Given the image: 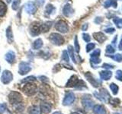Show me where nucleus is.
Instances as JSON below:
<instances>
[{
    "mask_svg": "<svg viewBox=\"0 0 122 114\" xmlns=\"http://www.w3.org/2000/svg\"><path fill=\"white\" fill-rule=\"evenodd\" d=\"M22 90L25 95L30 97L37 93V88L35 84H34L32 82H28L25 84V85L24 87H23Z\"/></svg>",
    "mask_w": 122,
    "mask_h": 114,
    "instance_id": "obj_1",
    "label": "nucleus"
},
{
    "mask_svg": "<svg viewBox=\"0 0 122 114\" xmlns=\"http://www.w3.org/2000/svg\"><path fill=\"white\" fill-rule=\"evenodd\" d=\"M9 100L11 104L15 105L21 104V102L23 101V98L21 94L16 92V91H11L9 94Z\"/></svg>",
    "mask_w": 122,
    "mask_h": 114,
    "instance_id": "obj_2",
    "label": "nucleus"
},
{
    "mask_svg": "<svg viewBox=\"0 0 122 114\" xmlns=\"http://www.w3.org/2000/svg\"><path fill=\"white\" fill-rule=\"evenodd\" d=\"M50 40L51 41L52 43H53L54 45H56V46L63 45L65 41L63 36H61L60 34L56 33H53L51 34V36H50Z\"/></svg>",
    "mask_w": 122,
    "mask_h": 114,
    "instance_id": "obj_3",
    "label": "nucleus"
},
{
    "mask_svg": "<svg viewBox=\"0 0 122 114\" xmlns=\"http://www.w3.org/2000/svg\"><path fill=\"white\" fill-rule=\"evenodd\" d=\"M94 94L98 100H100L102 102H108V100L111 98L110 94L105 89H102L100 90V93L95 92Z\"/></svg>",
    "mask_w": 122,
    "mask_h": 114,
    "instance_id": "obj_4",
    "label": "nucleus"
},
{
    "mask_svg": "<svg viewBox=\"0 0 122 114\" xmlns=\"http://www.w3.org/2000/svg\"><path fill=\"white\" fill-rule=\"evenodd\" d=\"M55 28L58 30L59 32L63 33H66L69 31V27L67 24L64 21H62V20H60L56 23Z\"/></svg>",
    "mask_w": 122,
    "mask_h": 114,
    "instance_id": "obj_5",
    "label": "nucleus"
},
{
    "mask_svg": "<svg viewBox=\"0 0 122 114\" xmlns=\"http://www.w3.org/2000/svg\"><path fill=\"white\" fill-rule=\"evenodd\" d=\"M19 70H18V73L20 75H26L27 73L31 70V66L30 65L28 62H22L19 64Z\"/></svg>",
    "mask_w": 122,
    "mask_h": 114,
    "instance_id": "obj_6",
    "label": "nucleus"
},
{
    "mask_svg": "<svg viewBox=\"0 0 122 114\" xmlns=\"http://www.w3.org/2000/svg\"><path fill=\"white\" fill-rule=\"evenodd\" d=\"M12 79H13V75L10 71L5 70L3 71L1 80L4 85H8V84H9L11 81H12Z\"/></svg>",
    "mask_w": 122,
    "mask_h": 114,
    "instance_id": "obj_7",
    "label": "nucleus"
},
{
    "mask_svg": "<svg viewBox=\"0 0 122 114\" xmlns=\"http://www.w3.org/2000/svg\"><path fill=\"white\" fill-rule=\"evenodd\" d=\"M75 94L72 92H68L65 95V97L63 99V104L64 106H70L75 101Z\"/></svg>",
    "mask_w": 122,
    "mask_h": 114,
    "instance_id": "obj_8",
    "label": "nucleus"
},
{
    "mask_svg": "<svg viewBox=\"0 0 122 114\" xmlns=\"http://www.w3.org/2000/svg\"><path fill=\"white\" fill-rule=\"evenodd\" d=\"M30 32L31 33V35L33 36H36L40 34L41 32V24H38V23L35 22L31 24V25L30 26Z\"/></svg>",
    "mask_w": 122,
    "mask_h": 114,
    "instance_id": "obj_9",
    "label": "nucleus"
},
{
    "mask_svg": "<svg viewBox=\"0 0 122 114\" xmlns=\"http://www.w3.org/2000/svg\"><path fill=\"white\" fill-rule=\"evenodd\" d=\"M25 11L27 13H28L30 14H33L35 13L36 11V6H35V4L34 2L30 1V2H28L25 5Z\"/></svg>",
    "mask_w": 122,
    "mask_h": 114,
    "instance_id": "obj_10",
    "label": "nucleus"
},
{
    "mask_svg": "<svg viewBox=\"0 0 122 114\" xmlns=\"http://www.w3.org/2000/svg\"><path fill=\"white\" fill-rule=\"evenodd\" d=\"M51 109H52V106L50 103L42 102L40 105V110H41V112H42L43 113H45V114L49 113L51 111Z\"/></svg>",
    "mask_w": 122,
    "mask_h": 114,
    "instance_id": "obj_11",
    "label": "nucleus"
},
{
    "mask_svg": "<svg viewBox=\"0 0 122 114\" xmlns=\"http://www.w3.org/2000/svg\"><path fill=\"white\" fill-rule=\"evenodd\" d=\"M79 81V79L78 78L77 76L76 75H72V77L69 79L68 82L66 83V87H76L78 85V83Z\"/></svg>",
    "mask_w": 122,
    "mask_h": 114,
    "instance_id": "obj_12",
    "label": "nucleus"
},
{
    "mask_svg": "<svg viewBox=\"0 0 122 114\" xmlns=\"http://www.w3.org/2000/svg\"><path fill=\"white\" fill-rule=\"evenodd\" d=\"M85 75H86V78L88 79V81H89L94 87H98L99 85H101V82L99 81H98L97 79H95L93 77V76L90 74V72H87V73Z\"/></svg>",
    "mask_w": 122,
    "mask_h": 114,
    "instance_id": "obj_13",
    "label": "nucleus"
},
{
    "mask_svg": "<svg viewBox=\"0 0 122 114\" xmlns=\"http://www.w3.org/2000/svg\"><path fill=\"white\" fill-rule=\"evenodd\" d=\"M82 105L86 109H90L93 106V101L91 100L90 97H84L82 99Z\"/></svg>",
    "mask_w": 122,
    "mask_h": 114,
    "instance_id": "obj_14",
    "label": "nucleus"
},
{
    "mask_svg": "<svg viewBox=\"0 0 122 114\" xmlns=\"http://www.w3.org/2000/svg\"><path fill=\"white\" fill-rule=\"evenodd\" d=\"M5 60L10 64H12L15 61V53L13 51H9L5 54Z\"/></svg>",
    "mask_w": 122,
    "mask_h": 114,
    "instance_id": "obj_15",
    "label": "nucleus"
},
{
    "mask_svg": "<svg viewBox=\"0 0 122 114\" xmlns=\"http://www.w3.org/2000/svg\"><path fill=\"white\" fill-rule=\"evenodd\" d=\"M93 37L95 39V40H97L99 43H103L104 41L106 40L107 37L105 35L104 33H102V32H98V33H93Z\"/></svg>",
    "mask_w": 122,
    "mask_h": 114,
    "instance_id": "obj_16",
    "label": "nucleus"
},
{
    "mask_svg": "<svg viewBox=\"0 0 122 114\" xmlns=\"http://www.w3.org/2000/svg\"><path fill=\"white\" fill-rule=\"evenodd\" d=\"M63 13L65 16H66V17H70L71 14H72V13H73V9H72V6L70 4H66V5L63 7Z\"/></svg>",
    "mask_w": 122,
    "mask_h": 114,
    "instance_id": "obj_17",
    "label": "nucleus"
},
{
    "mask_svg": "<svg viewBox=\"0 0 122 114\" xmlns=\"http://www.w3.org/2000/svg\"><path fill=\"white\" fill-rule=\"evenodd\" d=\"M53 23L51 21H47L45 22L44 24H41V33H46L51 29Z\"/></svg>",
    "mask_w": 122,
    "mask_h": 114,
    "instance_id": "obj_18",
    "label": "nucleus"
},
{
    "mask_svg": "<svg viewBox=\"0 0 122 114\" xmlns=\"http://www.w3.org/2000/svg\"><path fill=\"white\" fill-rule=\"evenodd\" d=\"M93 112L95 114H105V109L102 105H95L93 107Z\"/></svg>",
    "mask_w": 122,
    "mask_h": 114,
    "instance_id": "obj_19",
    "label": "nucleus"
},
{
    "mask_svg": "<svg viewBox=\"0 0 122 114\" xmlns=\"http://www.w3.org/2000/svg\"><path fill=\"white\" fill-rule=\"evenodd\" d=\"M112 76V72L110 71H100V77L102 80L108 81Z\"/></svg>",
    "mask_w": 122,
    "mask_h": 114,
    "instance_id": "obj_20",
    "label": "nucleus"
},
{
    "mask_svg": "<svg viewBox=\"0 0 122 114\" xmlns=\"http://www.w3.org/2000/svg\"><path fill=\"white\" fill-rule=\"evenodd\" d=\"M6 36H7V39L9 43H12L14 40V37H13V33H12V30H11V27H9L6 30Z\"/></svg>",
    "mask_w": 122,
    "mask_h": 114,
    "instance_id": "obj_21",
    "label": "nucleus"
},
{
    "mask_svg": "<svg viewBox=\"0 0 122 114\" xmlns=\"http://www.w3.org/2000/svg\"><path fill=\"white\" fill-rule=\"evenodd\" d=\"M117 0H107V1L104 3V7L108 9V8L113 6L114 8H117Z\"/></svg>",
    "mask_w": 122,
    "mask_h": 114,
    "instance_id": "obj_22",
    "label": "nucleus"
},
{
    "mask_svg": "<svg viewBox=\"0 0 122 114\" xmlns=\"http://www.w3.org/2000/svg\"><path fill=\"white\" fill-rule=\"evenodd\" d=\"M7 11V6L5 5V3L0 1V17H3Z\"/></svg>",
    "mask_w": 122,
    "mask_h": 114,
    "instance_id": "obj_23",
    "label": "nucleus"
},
{
    "mask_svg": "<svg viewBox=\"0 0 122 114\" xmlns=\"http://www.w3.org/2000/svg\"><path fill=\"white\" fill-rule=\"evenodd\" d=\"M42 46H43V41H42L41 39H37L33 43V48L34 49H39L42 47Z\"/></svg>",
    "mask_w": 122,
    "mask_h": 114,
    "instance_id": "obj_24",
    "label": "nucleus"
},
{
    "mask_svg": "<svg viewBox=\"0 0 122 114\" xmlns=\"http://www.w3.org/2000/svg\"><path fill=\"white\" fill-rule=\"evenodd\" d=\"M41 113L40 108H38L37 106H32L29 108V113L30 114H39Z\"/></svg>",
    "mask_w": 122,
    "mask_h": 114,
    "instance_id": "obj_25",
    "label": "nucleus"
},
{
    "mask_svg": "<svg viewBox=\"0 0 122 114\" xmlns=\"http://www.w3.org/2000/svg\"><path fill=\"white\" fill-rule=\"evenodd\" d=\"M55 10V8L53 7L52 5L51 4H48V5L46 6V9H45V12L47 15H50L53 13V11Z\"/></svg>",
    "mask_w": 122,
    "mask_h": 114,
    "instance_id": "obj_26",
    "label": "nucleus"
},
{
    "mask_svg": "<svg viewBox=\"0 0 122 114\" xmlns=\"http://www.w3.org/2000/svg\"><path fill=\"white\" fill-rule=\"evenodd\" d=\"M109 87H110V89L112 90L113 94L116 95L117 94V92H118V87H117V85L112 83V84H111V85H109Z\"/></svg>",
    "mask_w": 122,
    "mask_h": 114,
    "instance_id": "obj_27",
    "label": "nucleus"
},
{
    "mask_svg": "<svg viewBox=\"0 0 122 114\" xmlns=\"http://www.w3.org/2000/svg\"><path fill=\"white\" fill-rule=\"evenodd\" d=\"M68 50H69V52H70V56L72 59V61L76 63V59H75V56H74V50H73V47H72V46H69L68 47Z\"/></svg>",
    "mask_w": 122,
    "mask_h": 114,
    "instance_id": "obj_28",
    "label": "nucleus"
},
{
    "mask_svg": "<svg viewBox=\"0 0 122 114\" xmlns=\"http://www.w3.org/2000/svg\"><path fill=\"white\" fill-rule=\"evenodd\" d=\"M114 22L117 28H122V19L115 18H114Z\"/></svg>",
    "mask_w": 122,
    "mask_h": 114,
    "instance_id": "obj_29",
    "label": "nucleus"
},
{
    "mask_svg": "<svg viewBox=\"0 0 122 114\" xmlns=\"http://www.w3.org/2000/svg\"><path fill=\"white\" fill-rule=\"evenodd\" d=\"M36 80V78L34 76H29V77H27L25 78L23 81H21V82L23 83H28V82H33Z\"/></svg>",
    "mask_w": 122,
    "mask_h": 114,
    "instance_id": "obj_30",
    "label": "nucleus"
},
{
    "mask_svg": "<svg viewBox=\"0 0 122 114\" xmlns=\"http://www.w3.org/2000/svg\"><path fill=\"white\" fill-rule=\"evenodd\" d=\"M112 58L114 60H115V61H117V62H122V56L121 54H119V53H117V54L114 55L113 56H112Z\"/></svg>",
    "mask_w": 122,
    "mask_h": 114,
    "instance_id": "obj_31",
    "label": "nucleus"
},
{
    "mask_svg": "<svg viewBox=\"0 0 122 114\" xmlns=\"http://www.w3.org/2000/svg\"><path fill=\"white\" fill-rule=\"evenodd\" d=\"M62 59H63V61H65V62H69V61H70V58H69V54H68L67 51L64 50V51L63 52V55H62Z\"/></svg>",
    "mask_w": 122,
    "mask_h": 114,
    "instance_id": "obj_32",
    "label": "nucleus"
},
{
    "mask_svg": "<svg viewBox=\"0 0 122 114\" xmlns=\"http://www.w3.org/2000/svg\"><path fill=\"white\" fill-rule=\"evenodd\" d=\"M21 3V0H14L12 3V9L14 10H17Z\"/></svg>",
    "mask_w": 122,
    "mask_h": 114,
    "instance_id": "obj_33",
    "label": "nucleus"
},
{
    "mask_svg": "<svg viewBox=\"0 0 122 114\" xmlns=\"http://www.w3.org/2000/svg\"><path fill=\"white\" fill-rule=\"evenodd\" d=\"M106 52L107 53H109V54H112V53L115 52V49H114L112 45H108L106 47Z\"/></svg>",
    "mask_w": 122,
    "mask_h": 114,
    "instance_id": "obj_34",
    "label": "nucleus"
},
{
    "mask_svg": "<svg viewBox=\"0 0 122 114\" xmlns=\"http://www.w3.org/2000/svg\"><path fill=\"white\" fill-rule=\"evenodd\" d=\"M75 49H76V52H79V49H80V47H79V42H78V37L77 36L75 37Z\"/></svg>",
    "mask_w": 122,
    "mask_h": 114,
    "instance_id": "obj_35",
    "label": "nucleus"
},
{
    "mask_svg": "<svg viewBox=\"0 0 122 114\" xmlns=\"http://www.w3.org/2000/svg\"><path fill=\"white\" fill-rule=\"evenodd\" d=\"M95 47V43H90L89 44H87L86 46V52H90L92 49H93Z\"/></svg>",
    "mask_w": 122,
    "mask_h": 114,
    "instance_id": "obj_36",
    "label": "nucleus"
},
{
    "mask_svg": "<svg viewBox=\"0 0 122 114\" xmlns=\"http://www.w3.org/2000/svg\"><path fill=\"white\" fill-rule=\"evenodd\" d=\"M115 78L118 80V81H122V71H121V70H117V71H116Z\"/></svg>",
    "mask_w": 122,
    "mask_h": 114,
    "instance_id": "obj_37",
    "label": "nucleus"
},
{
    "mask_svg": "<svg viewBox=\"0 0 122 114\" xmlns=\"http://www.w3.org/2000/svg\"><path fill=\"white\" fill-rule=\"evenodd\" d=\"M91 62L94 64H98L101 62V59L99 57H91Z\"/></svg>",
    "mask_w": 122,
    "mask_h": 114,
    "instance_id": "obj_38",
    "label": "nucleus"
},
{
    "mask_svg": "<svg viewBox=\"0 0 122 114\" xmlns=\"http://www.w3.org/2000/svg\"><path fill=\"white\" fill-rule=\"evenodd\" d=\"M100 53H101V51L100 49H96V50H95L91 54V57H99L100 56Z\"/></svg>",
    "mask_w": 122,
    "mask_h": 114,
    "instance_id": "obj_39",
    "label": "nucleus"
},
{
    "mask_svg": "<svg viewBox=\"0 0 122 114\" xmlns=\"http://www.w3.org/2000/svg\"><path fill=\"white\" fill-rule=\"evenodd\" d=\"M82 38H83V40H85L86 42H87V43L91 40V37H90V36L88 33H83L82 34Z\"/></svg>",
    "mask_w": 122,
    "mask_h": 114,
    "instance_id": "obj_40",
    "label": "nucleus"
},
{
    "mask_svg": "<svg viewBox=\"0 0 122 114\" xmlns=\"http://www.w3.org/2000/svg\"><path fill=\"white\" fill-rule=\"evenodd\" d=\"M6 109V104H0V114L3 113Z\"/></svg>",
    "mask_w": 122,
    "mask_h": 114,
    "instance_id": "obj_41",
    "label": "nucleus"
},
{
    "mask_svg": "<svg viewBox=\"0 0 122 114\" xmlns=\"http://www.w3.org/2000/svg\"><path fill=\"white\" fill-rule=\"evenodd\" d=\"M102 68H106V69H112V68H114V66H112V65H110V64H103V66H102Z\"/></svg>",
    "mask_w": 122,
    "mask_h": 114,
    "instance_id": "obj_42",
    "label": "nucleus"
},
{
    "mask_svg": "<svg viewBox=\"0 0 122 114\" xmlns=\"http://www.w3.org/2000/svg\"><path fill=\"white\" fill-rule=\"evenodd\" d=\"M105 31L106 33H114V31H115V29L113 28H107L105 30Z\"/></svg>",
    "mask_w": 122,
    "mask_h": 114,
    "instance_id": "obj_43",
    "label": "nucleus"
},
{
    "mask_svg": "<svg viewBox=\"0 0 122 114\" xmlns=\"http://www.w3.org/2000/svg\"><path fill=\"white\" fill-rule=\"evenodd\" d=\"M111 104L112 105H118L120 104V100L118 99H114V100H111Z\"/></svg>",
    "mask_w": 122,
    "mask_h": 114,
    "instance_id": "obj_44",
    "label": "nucleus"
},
{
    "mask_svg": "<svg viewBox=\"0 0 122 114\" xmlns=\"http://www.w3.org/2000/svg\"><path fill=\"white\" fill-rule=\"evenodd\" d=\"M45 0H36V3L38 6H42L44 4Z\"/></svg>",
    "mask_w": 122,
    "mask_h": 114,
    "instance_id": "obj_45",
    "label": "nucleus"
},
{
    "mask_svg": "<svg viewBox=\"0 0 122 114\" xmlns=\"http://www.w3.org/2000/svg\"><path fill=\"white\" fill-rule=\"evenodd\" d=\"M87 28H88V24H83L82 28V30H87Z\"/></svg>",
    "mask_w": 122,
    "mask_h": 114,
    "instance_id": "obj_46",
    "label": "nucleus"
},
{
    "mask_svg": "<svg viewBox=\"0 0 122 114\" xmlns=\"http://www.w3.org/2000/svg\"><path fill=\"white\" fill-rule=\"evenodd\" d=\"M119 49L120 50H122V39L121 40V42H120V44H119Z\"/></svg>",
    "mask_w": 122,
    "mask_h": 114,
    "instance_id": "obj_47",
    "label": "nucleus"
},
{
    "mask_svg": "<svg viewBox=\"0 0 122 114\" xmlns=\"http://www.w3.org/2000/svg\"><path fill=\"white\" fill-rule=\"evenodd\" d=\"M53 114H63V113H61L60 112H54Z\"/></svg>",
    "mask_w": 122,
    "mask_h": 114,
    "instance_id": "obj_48",
    "label": "nucleus"
},
{
    "mask_svg": "<svg viewBox=\"0 0 122 114\" xmlns=\"http://www.w3.org/2000/svg\"><path fill=\"white\" fill-rule=\"evenodd\" d=\"M6 1H7L8 3H10V2H11V0H6Z\"/></svg>",
    "mask_w": 122,
    "mask_h": 114,
    "instance_id": "obj_49",
    "label": "nucleus"
},
{
    "mask_svg": "<svg viewBox=\"0 0 122 114\" xmlns=\"http://www.w3.org/2000/svg\"><path fill=\"white\" fill-rule=\"evenodd\" d=\"M71 114H79V113H71Z\"/></svg>",
    "mask_w": 122,
    "mask_h": 114,
    "instance_id": "obj_50",
    "label": "nucleus"
},
{
    "mask_svg": "<svg viewBox=\"0 0 122 114\" xmlns=\"http://www.w3.org/2000/svg\"><path fill=\"white\" fill-rule=\"evenodd\" d=\"M114 114H119V113H114Z\"/></svg>",
    "mask_w": 122,
    "mask_h": 114,
    "instance_id": "obj_51",
    "label": "nucleus"
},
{
    "mask_svg": "<svg viewBox=\"0 0 122 114\" xmlns=\"http://www.w3.org/2000/svg\"><path fill=\"white\" fill-rule=\"evenodd\" d=\"M0 71H1V68H0Z\"/></svg>",
    "mask_w": 122,
    "mask_h": 114,
    "instance_id": "obj_52",
    "label": "nucleus"
}]
</instances>
